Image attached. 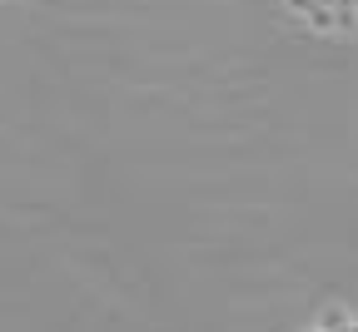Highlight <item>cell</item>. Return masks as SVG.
<instances>
[{"label": "cell", "instance_id": "1", "mask_svg": "<svg viewBox=\"0 0 358 332\" xmlns=\"http://www.w3.org/2000/svg\"><path fill=\"white\" fill-rule=\"evenodd\" d=\"M284 10L299 25L319 30V35H348V30H358V0H284Z\"/></svg>", "mask_w": 358, "mask_h": 332}, {"label": "cell", "instance_id": "2", "mask_svg": "<svg viewBox=\"0 0 358 332\" xmlns=\"http://www.w3.org/2000/svg\"><path fill=\"white\" fill-rule=\"evenodd\" d=\"M313 332H358V322H353V317H343V312H334V317H324Z\"/></svg>", "mask_w": 358, "mask_h": 332}]
</instances>
